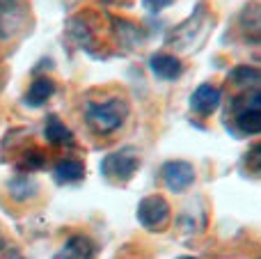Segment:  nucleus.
<instances>
[{
    "label": "nucleus",
    "instance_id": "obj_8",
    "mask_svg": "<svg viewBox=\"0 0 261 259\" xmlns=\"http://www.w3.org/2000/svg\"><path fill=\"white\" fill-rule=\"evenodd\" d=\"M151 69L156 76L161 78H167V81H172V78H179L181 71H184V67H181V62L174 58V55H167V53H158L151 58Z\"/></svg>",
    "mask_w": 261,
    "mask_h": 259
},
{
    "label": "nucleus",
    "instance_id": "obj_15",
    "mask_svg": "<svg viewBox=\"0 0 261 259\" xmlns=\"http://www.w3.org/2000/svg\"><path fill=\"white\" fill-rule=\"evenodd\" d=\"M144 3H147L149 9H153V12H161V9H165L167 5H172L174 0H144Z\"/></svg>",
    "mask_w": 261,
    "mask_h": 259
},
{
    "label": "nucleus",
    "instance_id": "obj_11",
    "mask_svg": "<svg viewBox=\"0 0 261 259\" xmlns=\"http://www.w3.org/2000/svg\"><path fill=\"white\" fill-rule=\"evenodd\" d=\"M46 140H48L50 145L64 147V145H71L73 142V133L69 131L58 117H48L46 119Z\"/></svg>",
    "mask_w": 261,
    "mask_h": 259
},
{
    "label": "nucleus",
    "instance_id": "obj_6",
    "mask_svg": "<svg viewBox=\"0 0 261 259\" xmlns=\"http://www.w3.org/2000/svg\"><path fill=\"white\" fill-rule=\"evenodd\" d=\"M193 179L195 170L190 168V163H184V161H172V163H165V168H163V182L172 193L186 191L193 184Z\"/></svg>",
    "mask_w": 261,
    "mask_h": 259
},
{
    "label": "nucleus",
    "instance_id": "obj_9",
    "mask_svg": "<svg viewBox=\"0 0 261 259\" xmlns=\"http://www.w3.org/2000/svg\"><path fill=\"white\" fill-rule=\"evenodd\" d=\"M92 252H94V248L85 237H73L53 259H92Z\"/></svg>",
    "mask_w": 261,
    "mask_h": 259
},
{
    "label": "nucleus",
    "instance_id": "obj_13",
    "mask_svg": "<svg viewBox=\"0 0 261 259\" xmlns=\"http://www.w3.org/2000/svg\"><path fill=\"white\" fill-rule=\"evenodd\" d=\"M41 165H44V156H41L39 151H30V154L25 156V161H23V168L25 170H39Z\"/></svg>",
    "mask_w": 261,
    "mask_h": 259
},
{
    "label": "nucleus",
    "instance_id": "obj_12",
    "mask_svg": "<svg viewBox=\"0 0 261 259\" xmlns=\"http://www.w3.org/2000/svg\"><path fill=\"white\" fill-rule=\"evenodd\" d=\"M83 174H85V168H83L81 161H60L58 165H55V179H58L60 184H71V182H81Z\"/></svg>",
    "mask_w": 261,
    "mask_h": 259
},
{
    "label": "nucleus",
    "instance_id": "obj_4",
    "mask_svg": "<svg viewBox=\"0 0 261 259\" xmlns=\"http://www.w3.org/2000/svg\"><path fill=\"white\" fill-rule=\"evenodd\" d=\"M138 218L144 227L161 229V227H165L167 220H170V206H167V202L158 195L144 197L138 206Z\"/></svg>",
    "mask_w": 261,
    "mask_h": 259
},
{
    "label": "nucleus",
    "instance_id": "obj_10",
    "mask_svg": "<svg viewBox=\"0 0 261 259\" xmlns=\"http://www.w3.org/2000/svg\"><path fill=\"white\" fill-rule=\"evenodd\" d=\"M53 92H55L53 81H48V78H37L25 94V103L28 106H41L53 96Z\"/></svg>",
    "mask_w": 261,
    "mask_h": 259
},
{
    "label": "nucleus",
    "instance_id": "obj_5",
    "mask_svg": "<svg viewBox=\"0 0 261 259\" xmlns=\"http://www.w3.org/2000/svg\"><path fill=\"white\" fill-rule=\"evenodd\" d=\"M236 126L243 133H261V92H252L243 101L241 108H236Z\"/></svg>",
    "mask_w": 261,
    "mask_h": 259
},
{
    "label": "nucleus",
    "instance_id": "obj_3",
    "mask_svg": "<svg viewBox=\"0 0 261 259\" xmlns=\"http://www.w3.org/2000/svg\"><path fill=\"white\" fill-rule=\"evenodd\" d=\"M135 170H138V156L133 149L115 151V154L106 156L103 165H101V172L108 179H115V182H126Z\"/></svg>",
    "mask_w": 261,
    "mask_h": 259
},
{
    "label": "nucleus",
    "instance_id": "obj_14",
    "mask_svg": "<svg viewBox=\"0 0 261 259\" xmlns=\"http://www.w3.org/2000/svg\"><path fill=\"white\" fill-rule=\"evenodd\" d=\"M248 165L250 168H254V170H261V145H257L248 154Z\"/></svg>",
    "mask_w": 261,
    "mask_h": 259
},
{
    "label": "nucleus",
    "instance_id": "obj_2",
    "mask_svg": "<svg viewBox=\"0 0 261 259\" xmlns=\"http://www.w3.org/2000/svg\"><path fill=\"white\" fill-rule=\"evenodd\" d=\"M28 18L25 0H0V39H12Z\"/></svg>",
    "mask_w": 261,
    "mask_h": 259
},
{
    "label": "nucleus",
    "instance_id": "obj_7",
    "mask_svg": "<svg viewBox=\"0 0 261 259\" xmlns=\"http://www.w3.org/2000/svg\"><path fill=\"white\" fill-rule=\"evenodd\" d=\"M220 106V92L213 85H202L195 90V94L190 96V108L197 115H211L213 110Z\"/></svg>",
    "mask_w": 261,
    "mask_h": 259
},
{
    "label": "nucleus",
    "instance_id": "obj_1",
    "mask_svg": "<svg viewBox=\"0 0 261 259\" xmlns=\"http://www.w3.org/2000/svg\"><path fill=\"white\" fill-rule=\"evenodd\" d=\"M126 103L119 99H110L106 103H92L85 110V119L96 133H113L126 119Z\"/></svg>",
    "mask_w": 261,
    "mask_h": 259
},
{
    "label": "nucleus",
    "instance_id": "obj_16",
    "mask_svg": "<svg viewBox=\"0 0 261 259\" xmlns=\"http://www.w3.org/2000/svg\"><path fill=\"white\" fill-rule=\"evenodd\" d=\"M179 259H195V257H179Z\"/></svg>",
    "mask_w": 261,
    "mask_h": 259
}]
</instances>
